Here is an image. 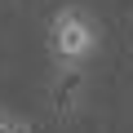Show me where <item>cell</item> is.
I'll return each instance as SVG.
<instances>
[{"mask_svg":"<svg viewBox=\"0 0 133 133\" xmlns=\"http://www.w3.org/2000/svg\"><path fill=\"white\" fill-rule=\"evenodd\" d=\"M44 49L53 66H89L102 49V27L84 5H62L49 18L44 31Z\"/></svg>","mask_w":133,"mask_h":133,"instance_id":"obj_1","label":"cell"},{"mask_svg":"<svg viewBox=\"0 0 133 133\" xmlns=\"http://www.w3.org/2000/svg\"><path fill=\"white\" fill-rule=\"evenodd\" d=\"M53 111L58 115H76L84 102V66H53V84H49Z\"/></svg>","mask_w":133,"mask_h":133,"instance_id":"obj_2","label":"cell"},{"mask_svg":"<svg viewBox=\"0 0 133 133\" xmlns=\"http://www.w3.org/2000/svg\"><path fill=\"white\" fill-rule=\"evenodd\" d=\"M0 133H36L22 115H14V111H0Z\"/></svg>","mask_w":133,"mask_h":133,"instance_id":"obj_3","label":"cell"}]
</instances>
